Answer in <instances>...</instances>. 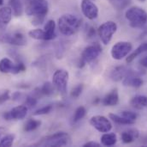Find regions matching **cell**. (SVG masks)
<instances>
[{"mask_svg": "<svg viewBox=\"0 0 147 147\" xmlns=\"http://www.w3.org/2000/svg\"><path fill=\"white\" fill-rule=\"evenodd\" d=\"M48 10L49 5L46 0H36L28 3L26 7V14L29 16H33L32 24L35 26L41 24L44 22Z\"/></svg>", "mask_w": 147, "mask_h": 147, "instance_id": "1", "label": "cell"}, {"mask_svg": "<svg viewBox=\"0 0 147 147\" xmlns=\"http://www.w3.org/2000/svg\"><path fill=\"white\" fill-rule=\"evenodd\" d=\"M81 25V20L72 14H65L58 19V29L63 36H69L74 35Z\"/></svg>", "mask_w": 147, "mask_h": 147, "instance_id": "2", "label": "cell"}, {"mask_svg": "<svg viewBox=\"0 0 147 147\" xmlns=\"http://www.w3.org/2000/svg\"><path fill=\"white\" fill-rule=\"evenodd\" d=\"M125 17L132 28H142L147 23L146 11L137 6L129 8L125 13Z\"/></svg>", "mask_w": 147, "mask_h": 147, "instance_id": "3", "label": "cell"}, {"mask_svg": "<svg viewBox=\"0 0 147 147\" xmlns=\"http://www.w3.org/2000/svg\"><path fill=\"white\" fill-rule=\"evenodd\" d=\"M70 143V137L64 132L56 133L42 139L36 146H65Z\"/></svg>", "mask_w": 147, "mask_h": 147, "instance_id": "4", "label": "cell"}, {"mask_svg": "<svg viewBox=\"0 0 147 147\" xmlns=\"http://www.w3.org/2000/svg\"><path fill=\"white\" fill-rule=\"evenodd\" d=\"M69 74L66 70H57L52 77V83L55 89L59 92L60 95L65 96L67 93V85L69 81Z\"/></svg>", "mask_w": 147, "mask_h": 147, "instance_id": "5", "label": "cell"}, {"mask_svg": "<svg viewBox=\"0 0 147 147\" xmlns=\"http://www.w3.org/2000/svg\"><path fill=\"white\" fill-rule=\"evenodd\" d=\"M101 53H102V47L98 43L86 46L81 53L79 66L83 67L86 64L91 63L92 61L95 60L101 54Z\"/></svg>", "mask_w": 147, "mask_h": 147, "instance_id": "6", "label": "cell"}, {"mask_svg": "<svg viewBox=\"0 0 147 147\" xmlns=\"http://www.w3.org/2000/svg\"><path fill=\"white\" fill-rule=\"evenodd\" d=\"M117 30V25L113 21H108L101 24L98 29V34L104 45H108L110 42L113 35Z\"/></svg>", "mask_w": 147, "mask_h": 147, "instance_id": "7", "label": "cell"}, {"mask_svg": "<svg viewBox=\"0 0 147 147\" xmlns=\"http://www.w3.org/2000/svg\"><path fill=\"white\" fill-rule=\"evenodd\" d=\"M133 46L128 41H119L115 43L110 51L112 58L115 60H121L131 52Z\"/></svg>", "mask_w": 147, "mask_h": 147, "instance_id": "8", "label": "cell"}, {"mask_svg": "<svg viewBox=\"0 0 147 147\" xmlns=\"http://www.w3.org/2000/svg\"><path fill=\"white\" fill-rule=\"evenodd\" d=\"M90 124L100 133H108L112 129L110 120L103 115H94L90 119Z\"/></svg>", "mask_w": 147, "mask_h": 147, "instance_id": "9", "label": "cell"}, {"mask_svg": "<svg viewBox=\"0 0 147 147\" xmlns=\"http://www.w3.org/2000/svg\"><path fill=\"white\" fill-rule=\"evenodd\" d=\"M0 42L14 46H25L27 44V39L23 34L16 32L13 34H5L0 36Z\"/></svg>", "mask_w": 147, "mask_h": 147, "instance_id": "10", "label": "cell"}, {"mask_svg": "<svg viewBox=\"0 0 147 147\" xmlns=\"http://www.w3.org/2000/svg\"><path fill=\"white\" fill-rule=\"evenodd\" d=\"M80 8L83 15L89 20H94L98 16V8L92 0H82Z\"/></svg>", "mask_w": 147, "mask_h": 147, "instance_id": "11", "label": "cell"}, {"mask_svg": "<svg viewBox=\"0 0 147 147\" xmlns=\"http://www.w3.org/2000/svg\"><path fill=\"white\" fill-rule=\"evenodd\" d=\"M122 83L124 86L139 88L143 85V80L140 78V75L137 72L129 70L128 72L126 74V76L122 79Z\"/></svg>", "mask_w": 147, "mask_h": 147, "instance_id": "12", "label": "cell"}, {"mask_svg": "<svg viewBox=\"0 0 147 147\" xmlns=\"http://www.w3.org/2000/svg\"><path fill=\"white\" fill-rule=\"evenodd\" d=\"M28 108L26 105H20L15 107L9 111L12 120H23L28 114Z\"/></svg>", "mask_w": 147, "mask_h": 147, "instance_id": "13", "label": "cell"}, {"mask_svg": "<svg viewBox=\"0 0 147 147\" xmlns=\"http://www.w3.org/2000/svg\"><path fill=\"white\" fill-rule=\"evenodd\" d=\"M119 102V95L116 89H114L108 93L103 99V104L105 106H115Z\"/></svg>", "mask_w": 147, "mask_h": 147, "instance_id": "14", "label": "cell"}, {"mask_svg": "<svg viewBox=\"0 0 147 147\" xmlns=\"http://www.w3.org/2000/svg\"><path fill=\"white\" fill-rule=\"evenodd\" d=\"M45 40H51L56 37V23L53 20H49L44 28Z\"/></svg>", "mask_w": 147, "mask_h": 147, "instance_id": "15", "label": "cell"}, {"mask_svg": "<svg viewBox=\"0 0 147 147\" xmlns=\"http://www.w3.org/2000/svg\"><path fill=\"white\" fill-rule=\"evenodd\" d=\"M130 104L136 109H143L147 107V96L141 95L135 96L131 99Z\"/></svg>", "mask_w": 147, "mask_h": 147, "instance_id": "16", "label": "cell"}, {"mask_svg": "<svg viewBox=\"0 0 147 147\" xmlns=\"http://www.w3.org/2000/svg\"><path fill=\"white\" fill-rule=\"evenodd\" d=\"M140 135V132L137 129H130L128 131H125L121 133V138L123 143L129 144L138 139Z\"/></svg>", "mask_w": 147, "mask_h": 147, "instance_id": "17", "label": "cell"}, {"mask_svg": "<svg viewBox=\"0 0 147 147\" xmlns=\"http://www.w3.org/2000/svg\"><path fill=\"white\" fill-rule=\"evenodd\" d=\"M12 10L9 6H4L0 9V24H8L12 18Z\"/></svg>", "mask_w": 147, "mask_h": 147, "instance_id": "18", "label": "cell"}, {"mask_svg": "<svg viewBox=\"0 0 147 147\" xmlns=\"http://www.w3.org/2000/svg\"><path fill=\"white\" fill-rule=\"evenodd\" d=\"M117 142L116 134L114 133H105L101 136V144L105 146H113Z\"/></svg>", "mask_w": 147, "mask_h": 147, "instance_id": "19", "label": "cell"}, {"mask_svg": "<svg viewBox=\"0 0 147 147\" xmlns=\"http://www.w3.org/2000/svg\"><path fill=\"white\" fill-rule=\"evenodd\" d=\"M128 71L129 70L124 66H118L112 71L110 74V77L114 81H121L124 78V77L128 72Z\"/></svg>", "mask_w": 147, "mask_h": 147, "instance_id": "20", "label": "cell"}, {"mask_svg": "<svg viewBox=\"0 0 147 147\" xmlns=\"http://www.w3.org/2000/svg\"><path fill=\"white\" fill-rule=\"evenodd\" d=\"M9 7L12 10V13L16 16H21L23 12V3L22 0H10Z\"/></svg>", "mask_w": 147, "mask_h": 147, "instance_id": "21", "label": "cell"}, {"mask_svg": "<svg viewBox=\"0 0 147 147\" xmlns=\"http://www.w3.org/2000/svg\"><path fill=\"white\" fill-rule=\"evenodd\" d=\"M15 64L8 58H3L0 60V72L2 73H11Z\"/></svg>", "mask_w": 147, "mask_h": 147, "instance_id": "22", "label": "cell"}, {"mask_svg": "<svg viewBox=\"0 0 147 147\" xmlns=\"http://www.w3.org/2000/svg\"><path fill=\"white\" fill-rule=\"evenodd\" d=\"M147 52V42L146 43H143V44H141V45H140L127 58V59H126V61L127 62V63H131L135 58H137L139 55H140L141 53H146Z\"/></svg>", "mask_w": 147, "mask_h": 147, "instance_id": "23", "label": "cell"}, {"mask_svg": "<svg viewBox=\"0 0 147 147\" xmlns=\"http://www.w3.org/2000/svg\"><path fill=\"white\" fill-rule=\"evenodd\" d=\"M109 118L112 121H114L115 123L119 124V125H133V124L135 123L134 121H133L131 120H128V119L121 116V114L110 113L109 114Z\"/></svg>", "mask_w": 147, "mask_h": 147, "instance_id": "24", "label": "cell"}, {"mask_svg": "<svg viewBox=\"0 0 147 147\" xmlns=\"http://www.w3.org/2000/svg\"><path fill=\"white\" fill-rule=\"evenodd\" d=\"M41 125V121L40 120H29L24 126V130L26 132H32L34 130L37 129L38 127H39Z\"/></svg>", "mask_w": 147, "mask_h": 147, "instance_id": "25", "label": "cell"}, {"mask_svg": "<svg viewBox=\"0 0 147 147\" xmlns=\"http://www.w3.org/2000/svg\"><path fill=\"white\" fill-rule=\"evenodd\" d=\"M86 113V109L85 107L80 106V107L77 108L76 110L74 111V113L73 121L74 123L78 122L79 120H80L81 119H83L85 117Z\"/></svg>", "mask_w": 147, "mask_h": 147, "instance_id": "26", "label": "cell"}, {"mask_svg": "<svg viewBox=\"0 0 147 147\" xmlns=\"http://www.w3.org/2000/svg\"><path fill=\"white\" fill-rule=\"evenodd\" d=\"M54 85L53 83H50V82H46L44 83V85L42 86V88L40 89V92L42 95H45V96H51L53 94L54 92Z\"/></svg>", "mask_w": 147, "mask_h": 147, "instance_id": "27", "label": "cell"}, {"mask_svg": "<svg viewBox=\"0 0 147 147\" xmlns=\"http://www.w3.org/2000/svg\"><path fill=\"white\" fill-rule=\"evenodd\" d=\"M15 139L14 134H8L5 137L0 139V147H10L12 146Z\"/></svg>", "mask_w": 147, "mask_h": 147, "instance_id": "28", "label": "cell"}, {"mask_svg": "<svg viewBox=\"0 0 147 147\" xmlns=\"http://www.w3.org/2000/svg\"><path fill=\"white\" fill-rule=\"evenodd\" d=\"M28 36L35 40H45V31L40 29H33L28 32Z\"/></svg>", "mask_w": 147, "mask_h": 147, "instance_id": "29", "label": "cell"}, {"mask_svg": "<svg viewBox=\"0 0 147 147\" xmlns=\"http://www.w3.org/2000/svg\"><path fill=\"white\" fill-rule=\"evenodd\" d=\"M110 2L115 9L122 10L128 5L130 0H110Z\"/></svg>", "mask_w": 147, "mask_h": 147, "instance_id": "30", "label": "cell"}, {"mask_svg": "<svg viewBox=\"0 0 147 147\" xmlns=\"http://www.w3.org/2000/svg\"><path fill=\"white\" fill-rule=\"evenodd\" d=\"M52 109H53L52 105L49 104V105H46V106H44V107L38 109V110H36L34 113V115H43V114H47V113H49L50 112H51Z\"/></svg>", "mask_w": 147, "mask_h": 147, "instance_id": "31", "label": "cell"}, {"mask_svg": "<svg viewBox=\"0 0 147 147\" xmlns=\"http://www.w3.org/2000/svg\"><path fill=\"white\" fill-rule=\"evenodd\" d=\"M37 103H38L37 98L35 96H28L26 100H25V105L28 109H32V108L35 107Z\"/></svg>", "mask_w": 147, "mask_h": 147, "instance_id": "32", "label": "cell"}, {"mask_svg": "<svg viewBox=\"0 0 147 147\" xmlns=\"http://www.w3.org/2000/svg\"><path fill=\"white\" fill-rule=\"evenodd\" d=\"M121 115L123 116V117H125V118H127V119H128V120H133L134 122H135V120L137 119V116H138L137 113H134L132 111L127 110L121 111Z\"/></svg>", "mask_w": 147, "mask_h": 147, "instance_id": "33", "label": "cell"}, {"mask_svg": "<svg viewBox=\"0 0 147 147\" xmlns=\"http://www.w3.org/2000/svg\"><path fill=\"white\" fill-rule=\"evenodd\" d=\"M24 71H26V66H25V65H24L22 62H19V63H17V64H15V66H14V67H13V70H12L11 73L18 74L22 72H24Z\"/></svg>", "mask_w": 147, "mask_h": 147, "instance_id": "34", "label": "cell"}, {"mask_svg": "<svg viewBox=\"0 0 147 147\" xmlns=\"http://www.w3.org/2000/svg\"><path fill=\"white\" fill-rule=\"evenodd\" d=\"M82 90H83V84H79V85L75 86L72 90L70 95L73 98H78L80 96V94L82 93Z\"/></svg>", "mask_w": 147, "mask_h": 147, "instance_id": "35", "label": "cell"}, {"mask_svg": "<svg viewBox=\"0 0 147 147\" xmlns=\"http://www.w3.org/2000/svg\"><path fill=\"white\" fill-rule=\"evenodd\" d=\"M9 98H10L9 90H5V91H3V92L0 95V105L3 104V103H4L5 102H7Z\"/></svg>", "mask_w": 147, "mask_h": 147, "instance_id": "36", "label": "cell"}, {"mask_svg": "<svg viewBox=\"0 0 147 147\" xmlns=\"http://www.w3.org/2000/svg\"><path fill=\"white\" fill-rule=\"evenodd\" d=\"M95 34H96V32H95V29L93 27L88 28L87 32H86V36L88 37V38H92V37H93L95 36Z\"/></svg>", "mask_w": 147, "mask_h": 147, "instance_id": "37", "label": "cell"}, {"mask_svg": "<svg viewBox=\"0 0 147 147\" xmlns=\"http://www.w3.org/2000/svg\"><path fill=\"white\" fill-rule=\"evenodd\" d=\"M83 146L84 147H98V146H100V144H98V142H95V141H90V142L86 143Z\"/></svg>", "mask_w": 147, "mask_h": 147, "instance_id": "38", "label": "cell"}, {"mask_svg": "<svg viewBox=\"0 0 147 147\" xmlns=\"http://www.w3.org/2000/svg\"><path fill=\"white\" fill-rule=\"evenodd\" d=\"M140 65H141L143 67L147 68V56L144 57V58H142V59L140 60Z\"/></svg>", "mask_w": 147, "mask_h": 147, "instance_id": "39", "label": "cell"}, {"mask_svg": "<svg viewBox=\"0 0 147 147\" xmlns=\"http://www.w3.org/2000/svg\"><path fill=\"white\" fill-rule=\"evenodd\" d=\"M3 118H4V120H12L9 111V112H6V113H3Z\"/></svg>", "mask_w": 147, "mask_h": 147, "instance_id": "40", "label": "cell"}, {"mask_svg": "<svg viewBox=\"0 0 147 147\" xmlns=\"http://www.w3.org/2000/svg\"><path fill=\"white\" fill-rule=\"evenodd\" d=\"M20 96H21V94H20L19 92H16V93H14V94L12 95V99L15 100V101H16V100H18V98L20 97Z\"/></svg>", "mask_w": 147, "mask_h": 147, "instance_id": "41", "label": "cell"}, {"mask_svg": "<svg viewBox=\"0 0 147 147\" xmlns=\"http://www.w3.org/2000/svg\"><path fill=\"white\" fill-rule=\"evenodd\" d=\"M4 132H5V128L3 126H0V139H2V136L3 135Z\"/></svg>", "mask_w": 147, "mask_h": 147, "instance_id": "42", "label": "cell"}, {"mask_svg": "<svg viewBox=\"0 0 147 147\" xmlns=\"http://www.w3.org/2000/svg\"><path fill=\"white\" fill-rule=\"evenodd\" d=\"M34 1H36V0H26L27 3H31V2H34Z\"/></svg>", "mask_w": 147, "mask_h": 147, "instance_id": "43", "label": "cell"}, {"mask_svg": "<svg viewBox=\"0 0 147 147\" xmlns=\"http://www.w3.org/2000/svg\"><path fill=\"white\" fill-rule=\"evenodd\" d=\"M3 4V0H0V6Z\"/></svg>", "mask_w": 147, "mask_h": 147, "instance_id": "44", "label": "cell"}, {"mask_svg": "<svg viewBox=\"0 0 147 147\" xmlns=\"http://www.w3.org/2000/svg\"><path fill=\"white\" fill-rule=\"evenodd\" d=\"M140 1H141V2H145V1H146V0H140Z\"/></svg>", "mask_w": 147, "mask_h": 147, "instance_id": "45", "label": "cell"}]
</instances>
